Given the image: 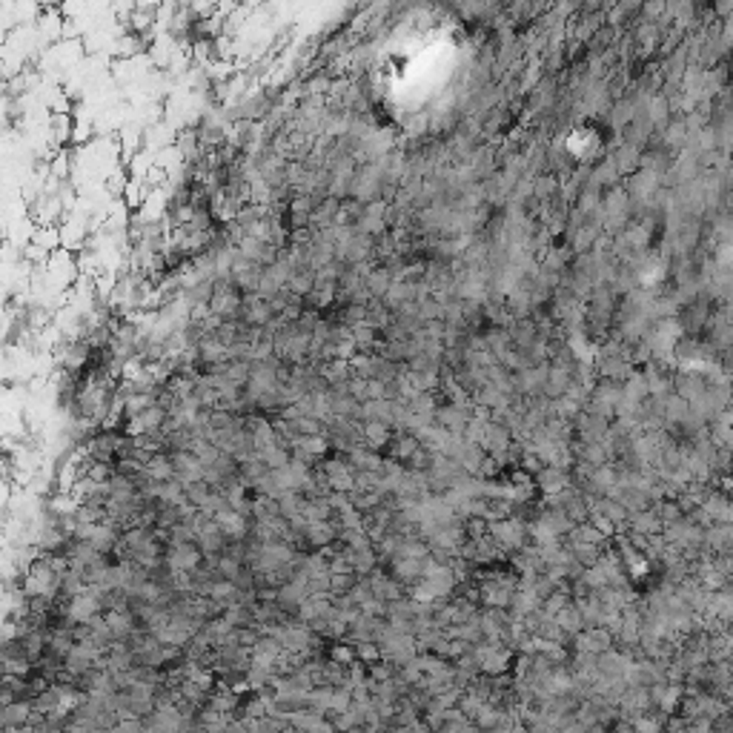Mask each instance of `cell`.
<instances>
[{
  "mask_svg": "<svg viewBox=\"0 0 733 733\" xmlns=\"http://www.w3.org/2000/svg\"><path fill=\"white\" fill-rule=\"evenodd\" d=\"M536 484L541 487L544 493H562V490H567L570 487V476H567V470L564 467H556V464H544L539 473H536Z\"/></svg>",
  "mask_w": 733,
  "mask_h": 733,
  "instance_id": "1",
  "label": "cell"
},
{
  "mask_svg": "<svg viewBox=\"0 0 733 733\" xmlns=\"http://www.w3.org/2000/svg\"><path fill=\"white\" fill-rule=\"evenodd\" d=\"M553 619L559 622V627H562L567 636H578V633H582V630L588 627V619H585L582 607H578L576 602H570L564 610H559V613H556Z\"/></svg>",
  "mask_w": 733,
  "mask_h": 733,
  "instance_id": "3",
  "label": "cell"
},
{
  "mask_svg": "<svg viewBox=\"0 0 733 733\" xmlns=\"http://www.w3.org/2000/svg\"><path fill=\"white\" fill-rule=\"evenodd\" d=\"M682 513H685V507H679L676 501H659V507H656V515L662 518L664 525H674V522H679V518H682Z\"/></svg>",
  "mask_w": 733,
  "mask_h": 733,
  "instance_id": "4",
  "label": "cell"
},
{
  "mask_svg": "<svg viewBox=\"0 0 733 733\" xmlns=\"http://www.w3.org/2000/svg\"><path fill=\"white\" fill-rule=\"evenodd\" d=\"M361 439H364L366 447L384 450L387 441L392 439V427L384 424V421H376V418H366V421H361Z\"/></svg>",
  "mask_w": 733,
  "mask_h": 733,
  "instance_id": "2",
  "label": "cell"
}]
</instances>
